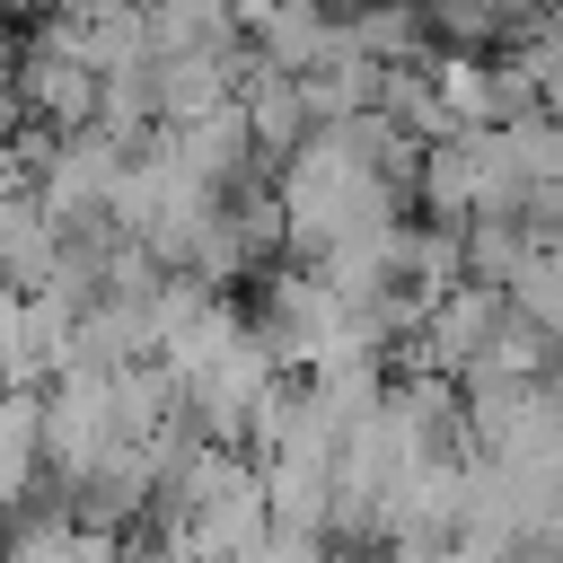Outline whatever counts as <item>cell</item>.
Here are the masks:
<instances>
[{
  "mask_svg": "<svg viewBox=\"0 0 563 563\" xmlns=\"http://www.w3.org/2000/svg\"><path fill=\"white\" fill-rule=\"evenodd\" d=\"M97 97H106V79H97V62L79 53V26H70V18H44V26L26 35V53H18V106H26V123H44V132H88V123H97Z\"/></svg>",
  "mask_w": 563,
  "mask_h": 563,
  "instance_id": "obj_2",
  "label": "cell"
},
{
  "mask_svg": "<svg viewBox=\"0 0 563 563\" xmlns=\"http://www.w3.org/2000/svg\"><path fill=\"white\" fill-rule=\"evenodd\" d=\"M44 475V387L0 378V510H26Z\"/></svg>",
  "mask_w": 563,
  "mask_h": 563,
  "instance_id": "obj_4",
  "label": "cell"
},
{
  "mask_svg": "<svg viewBox=\"0 0 563 563\" xmlns=\"http://www.w3.org/2000/svg\"><path fill=\"white\" fill-rule=\"evenodd\" d=\"M264 501H273V528L282 537H317L334 528V457H282L264 466Z\"/></svg>",
  "mask_w": 563,
  "mask_h": 563,
  "instance_id": "obj_5",
  "label": "cell"
},
{
  "mask_svg": "<svg viewBox=\"0 0 563 563\" xmlns=\"http://www.w3.org/2000/svg\"><path fill=\"white\" fill-rule=\"evenodd\" d=\"M211 44H238V18L229 9H150V53L167 62V53H211Z\"/></svg>",
  "mask_w": 563,
  "mask_h": 563,
  "instance_id": "obj_7",
  "label": "cell"
},
{
  "mask_svg": "<svg viewBox=\"0 0 563 563\" xmlns=\"http://www.w3.org/2000/svg\"><path fill=\"white\" fill-rule=\"evenodd\" d=\"M0 563H79V528H70L62 493L9 510V528H0Z\"/></svg>",
  "mask_w": 563,
  "mask_h": 563,
  "instance_id": "obj_6",
  "label": "cell"
},
{
  "mask_svg": "<svg viewBox=\"0 0 563 563\" xmlns=\"http://www.w3.org/2000/svg\"><path fill=\"white\" fill-rule=\"evenodd\" d=\"M106 457H123L106 369H70V378H53V387H44V475H53V493L79 484V475H97Z\"/></svg>",
  "mask_w": 563,
  "mask_h": 563,
  "instance_id": "obj_3",
  "label": "cell"
},
{
  "mask_svg": "<svg viewBox=\"0 0 563 563\" xmlns=\"http://www.w3.org/2000/svg\"><path fill=\"white\" fill-rule=\"evenodd\" d=\"M246 325H255V343L299 378V369H317V361L343 343V299L317 282V264H273V273H255Z\"/></svg>",
  "mask_w": 563,
  "mask_h": 563,
  "instance_id": "obj_1",
  "label": "cell"
}]
</instances>
